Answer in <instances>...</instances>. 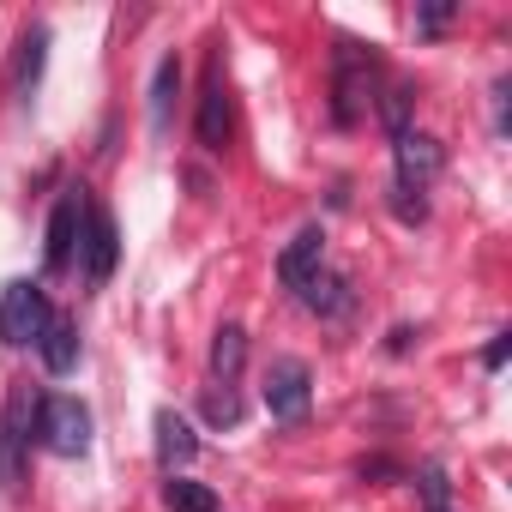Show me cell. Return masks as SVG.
<instances>
[{"label": "cell", "instance_id": "cell-1", "mask_svg": "<svg viewBox=\"0 0 512 512\" xmlns=\"http://www.w3.org/2000/svg\"><path fill=\"white\" fill-rule=\"evenodd\" d=\"M374 97V55L362 43H338V73H332V115L338 127H356Z\"/></svg>", "mask_w": 512, "mask_h": 512}, {"label": "cell", "instance_id": "cell-2", "mask_svg": "<svg viewBox=\"0 0 512 512\" xmlns=\"http://www.w3.org/2000/svg\"><path fill=\"white\" fill-rule=\"evenodd\" d=\"M37 434L55 458H85L91 452V410L79 398H43L37 404Z\"/></svg>", "mask_w": 512, "mask_h": 512}, {"label": "cell", "instance_id": "cell-3", "mask_svg": "<svg viewBox=\"0 0 512 512\" xmlns=\"http://www.w3.org/2000/svg\"><path fill=\"white\" fill-rule=\"evenodd\" d=\"M49 314H55V308H49L43 284H31V278L7 284V290H0V344H13V350L37 344V332H43Z\"/></svg>", "mask_w": 512, "mask_h": 512}, {"label": "cell", "instance_id": "cell-4", "mask_svg": "<svg viewBox=\"0 0 512 512\" xmlns=\"http://www.w3.org/2000/svg\"><path fill=\"white\" fill-rule=\"evenodd\" d=\"M308 404H314L308 362L302 356H272V368H266V410H272V422H302Z\"/></svg>", "mask_w": 512, "mask_h": 512}, {"label": "cell", "instance_id": "cell-5", "mask_svg": "<svg viewBox=\"0 0 512 512\" xmlns=\"http://www.w3.org/2000/svg\"><path fill=\"white\" fill-rule=\"evenodd\" d=\"M115 260H121V229H115V217H109L103 205L85 199V229H79V266H85V284L103 290L109 272H115Z\"/></svg>", "mask_w": 512, "mask_h": 512}, {"label": "cell", "instance_id": "cell-6", "mask_svg": "<svg viewBox=\"0 0 512 512\" xmlns=\"http://www.w3.org/2000/svg\"><path fill=\"white\" fill-rule=\"evenodd\" d=\"M25 452H31V386H13L7 410H0V488H19Z\"/></svg>", "mask_w": 512, "mask_h": 512}, {"label": "cell", "instance_id": "cell-7", "mask_svg": "<svg viewBox=\"0 0 512 512\" xmlns=\"http://www.w3.org/2000/svg\"><path fill=\"white\" fill-rule=\"evenodd\" d=\"M398 187H416V193H428V181L440 175V163H446V151H440V139H428V133H398Z\"/></svg>", "mask_w": 512, "mask_h": 512}, {"label": "cell", "instance_id": "cell-8", "mask_svg": "<svg viewBox=\"0 0 512 512\" xmlns=\"http://www.w3.org/2000/svg\"><path fill=\"white\" fill-rule=\"evenodd\" d=\"M79 229H85V199H79V193H67V199L49 211V241H43V266H49V272H67V266H73Z\"/></svg>", "mask_w": 512, "mask_h": 512}, {"label": "cell", "instance_id": "cell-9", "mask_svg": "<svg viewBox=\"0 0 512 512\" xmlns=\"http://www.w3.org/2000/svg\"><path fill=\"white\" fill-rule=\"evenodd\" d=\"M199 145L205 151H223L229 145V91H223V67L217 61L205 73V91H199Z\"/></svg>", "mask_w": 512, "mask_h": 512}, {"label": "cell", "instance_id": "cell-10", "mask_svg": "<svg viewBox=\"0 0 512 512\" xmlns=\"http://www.w3.org/2000/svg\"><path fill=\"white\" fill-rule=\"evenodd\" d=\"M320 253H326V229H320V223H308V229H302V235L278 253V278H284L296 296H302V284L320 272Z\"/></svg>", "mask_w": 512, "mask_h": 512}, {"label": "cell", "instance_id": "cell-11", "mask_svg": "<svg viewBox=\"0 0 512 512\" xmlns=\"http://www.w3.org/2000/svg\"><path fill=\"white\" fill-rule=\"evenodd\" d=\"M37 356H43L49 374H73L79 368V326L67 314H49L43 332H37Z\"/></svg>", "mask_w": 512, "mask_h": 512}, {"label": "cell", "instance_id": "cell-12", "mask_svg": "<svg viewBox=\"0 0 512 512\" xmlns=\"http://www.w3.org/2000/svg\"><path fill=\"white\" fill-rule=\"evenodd\" d=\"M175 97H181V55H163L151 73V133L157 139H169L175 127Z\"/></svg>", "mask_w": 512, "mask_h": 512}, {"label": "cell", "instance_id": "cell-13", "mask_svg": "<svg viewBox=\"0 0 512 512\" xmlns=\"http://www.w3.org/2000/svg\"><path fill=\"white\" fill-rule=\"evenodd\" d=\"M193 452H199L193 422H187V416H175V410H157V464L175 476V464H187Z\"/></svg>", "mask_w": 512, "mask_h": 512}, {"label": "cell", "instance_id": "cell-14", "mask_svg": "<svg viewBox=\"0 0 512 512\" xmlns=\"http://www.w3.org/2000/svg\"><path fill=\"white\" fill-rule=\"evenodd\" d=\"M43 61H49V25H31L25 43H19V61H13V91L31 103L37 85H43Z\"/></svg>", "mask_w": 512, "mask_h": 512}, {"label": "cell", "instance_id": "cell-15", "mask_svg": "<svg viewBox=\"0 0 512 512\" xmlns=\"http://www.w3.org/2000/svg\"><path fill=\"white\" fill-rule=\"evenodd\" d=\"M241 362H247V332L241 326H217V338H211V374H217V386H235Z\"/></svg>", "mask_w": 512, "mask_h": 512}, {"label": "cell", "instance_id": "cell-16", "mask_svg": "<svg viewBox=\"0 0 512 512\" xmlns=\"http://www.w3.org/2000/svg\"><path fill=\"white\" fill-rule=\"evenodd\" d=\"M302 302H308L314 314H344V308H350V284H344L338 272H314V278L302 284Z\"/></svg>", "mask_w": 512, "mask_h": 512}, {"label": "cell", "instance_id": "cell-17", "mask_svg": "<svg viewBox=\"0 0 512 512\" xmlns=\"http://www.w3.org/2000/svg\"><path fill=\"white\" fill-rule=\"evenodd\" d=\"M163 506L169 512H217V494L205 482H193V476H169L163 482Z\"/></svg>", "mask_w": 512, "mask_h": 512}, {"label": "cell", "instance_id": "cell-18", "mask_svg": "<svg viewBox=\"0 0 512 512\" xmlns=\"http://www.w3.org/2000/svg\"><path fill=\"white\" fill-rule=\"evenodd\" d=\"M416 494H422V512H458V506H452V476H446V464H422V470H416Z\"/></svg>", "mask_w": 512, "mask_h": 512}, {"label": "cell", "instance_id": "cell-19", "mask_svg": "<svg viewBox=\"0 0 512 512\" xmlns=\"http://www.w3.org/2000/svg\"><path fill=\"white\" fill-rule=\"evenodd\" d=\"M410 103H416V91H410V85H392V91L380 97V115H386L392 139H398V133H410Z\"/></svg>", "mask_w": 512, "mask_h": 512}, {"label": "cell", "instance_id": "cell-20", "mask_svg": "<svg viewBox=\"0 0 512 512\" xmlns=\"http://www.w3.org/2000/svg\"><path fill=\"white\" fill-rule=\"evenodd\" d=\"M205 422H217V428H229V422H241V398L223 386V392H211L205 398Z\"/></svg>", "mask_w": 512, "mask_h": 512}, {"label": "cell", "instance_id": "cell-21", "mask_svg": "<svg viewBox=\"0 0 512 512\" xmlns=\"http://www.w3.org/2000/svg\"><path fill=\"white\" fill-rule=\"evenodd\" d=\"M392 211H398L404 223H422V217H428V199H422L416 187H398V181H392Z\"/></svg>", "mask_w": 512, "mask_h": 512}, {"label": "cell", "instance_id": "cell-22", "mask_svg": "<svg viewBox=\"0 0 512 512\" xmlns=\"http://www.w3.org/2000/svg\"><path fill=\"white\" fill-rule=\"evenodd\" d=\"M446 19H452V7H446V0H434V7H422V13H416V31H440Z\"/></svg>", "mask_w": 512, "mask_h": 512}, {"label": "cell", "instance_id": "cell-23", "mask_svg": "<svg viewBox=\"0 0 512 512\" xmlns=\"http://www.w3.org/2000/svg\"><path fill=\"white\" fill-rule=\"evenodd\" d=\"M506 350H512V338H506V332H500V338H494V344H488V350H482V362H488V368H506Z\"/></svg>", "mask_w": 512, "mask_h": 512}]
</instances>
